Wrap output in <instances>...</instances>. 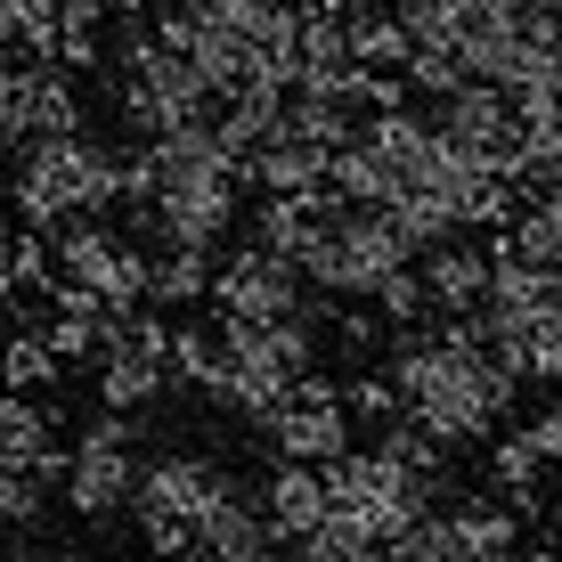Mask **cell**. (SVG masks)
Segmentation results:
<instances>
[{
    "label": "cell",
    "instance_id": "d4e9b609",
    "mask_svg": "<svg viewBox=\"0 0 562 562\" xmlns=\"http://www.w3.org/2000/svg\"><path fill=\"white\" fill-rule=\"evenodd\" d=\"M375 457H392V464H408V473H440V457H449V440H432L416 416H383V440H375Z\"/></svg>",
    "mask_w": 562,
    "mask_h": 562
},
{
    "label": "cell",
    "instance_id": "9a60e30c",
    "mask_svg": "<svg viewBox=\"0 0 562 562\" xmlns=\"http://www.w3.org/2000/svg\"><path fill=\"white\" fill-rule=\"evenodd\" d=\"M326 180V147H302V139H269L245 155V188H261V196H294V188H318Z\"/></svg>",
    "mask_w": 562,
    "mask_h": 562
},
{
    "label": "cell",
    "instance_id": "484cf974",
    "mask_svg": "<svg viewBox=\"0 0 562 562\" xmlns=\"http://www.w3.org/2000/svg\"><path fill=\"white\" fill-rule=\"evenodd\" d=\"M400 74H408V90H416V99H449L457 82H473V74H464V57H457L449 42H416Z\"/></svg>",
    "mask_w": 562,
    "mask_h": 562
},
{
    "label": "cell",
    "instance_id": "9c48e42d",
    "mask_svg": "<svg viewBox=\"0 0 562 562\" xmlns=\"http://www.w3.org/2000/svg\"><path fill=\"white\" fill-rule=\"evenodd\" d=\"M269 440H278V457L326 464V457L351 449V408H342V400H285L278 424H269Z\"/></svg>",
    "mask_w": 562,
    "mask_h": 562
},
{
    "label": "cell",
    "instance_id": "603a6c76",
    "mask_svg": "<svg viewBox=\"0 0 562 562\" xmlns=\"http://www.w3.org/2000/svg\"><path fill=\"white\" fill-rule=\"evenodd\" d=\"M49 449V416L33 408V392H0V464H33Z\"/></svg>",
    "mask_w": 562,
    "mask_h": 562
},
{
    "label": "cell",
    "instance_id": "e0dca14e",
    "mask_svg": "<svg viewBox=\"0 0 562 562\" xmlns=\"http://www.w3.org/2000/svg\"><path fill=\"white\" fill-rule=\"evenodd\" d=\"M285 139H302V147H351L359 139V123H351V99H335V90H294L285 99Z\"/></svg>",
    "mask_w": 562,
    "mask_h": 562
},
{
    "label": "cell",
    "instance_id": "3957f363",
    "mask_svg": "<svg viewBox=\"0 0 562 562\" xmlns=\"http://www.w3.org/2000/svg\"><path fill=\"white\" fill-rule=\"evenodd\" d=\"M9 212L25 228H42V237L66 221V212H82V131H74V139H16Z\"/></svg>",
    "mask_w": 562,
    "mask_h": 562
},
{
    "label": "cell",
    "instance_id": "ac0fdd59",
    "mask_svg": "<svg viewBox=\"0 0 562 562\" xmlns=\"http://www.w3.org/2000/svg\"><path fill=\"white\" fill-rule=\"evenodd\" d=\"M326 188H335L342 204H392V196H400V171L383 164L367 139H351V147L326 155Z\"/></svg>",
    "mask_w": 562,
    "mask_h": 562
},
{
    "label": "cell",
    "instance_id": "4fadbf2b",
    "mask_svg": "<svg viewBox=\"0 0 562 562\" xmlns=\"http://www.w3.org/2000/svg\"><path fill=\"white\" fill-rule=\"evenodd\" d=\"M490 481H497V497L521 514V530H530V521H547V490H538V481H547V457H538L530 432H506V440L490 449Z\"/></svg>",
    "mask_w": 562,
    "mask_h": 562
},
{
    "label": "cell",
    "instance_id": "6da1fadb",
    "mask_svg": "<svg viewBox=\"0 0 562 562\" xmlns=\"http://www.w3.org/2000/svg\"><path fill=\"white\" fill-rule=\"evenodd\" d=\"M408 254L416 245L400 237L392 204H342L335 221L318 228V245L302 254V278L318 285V294H375Z\"/></svg>",
    "mask_w": 562,
    "mask_h": 562
},
{
    "label": "cell",
    "instance_id": "5b68a950",
    "mask_svg": "<svg viewBox=\"0 0 562 562\" xmlns=\"http://www.w3.org/2000/svg\"><path fill=\"white\" fill-rule=\"evenodd\" d=\"M228 490H237V473L212 449H164V457H139V497H131V506L139 514H180L188 530H196V514L221 506Z\"/></svg>",
    "mask_w": 562,
    "mask_h": 562
},
{
    "label": "cell",
    "instance_id": "52a82bcc",
    "mask_svg": "<svg viewBox=\"0 0 562 562\" xmlns=\"http://www.w3.org/2000/svg\"><path fill=\"white\" fill-rule=\"evenodd\" d=\"M432 106H440L432 131H440V139H457V147H506L514 139V99L497 82H481V74H473V82H457L449 99H432Z\"/></svg>",
    "mask_w": 562,
    "mask_h": 562
},
{
    "label": "cell",
    "instance_id": "8992f818",
    "mask_svg": "<svg viewBox=\"0 0 562 562\" xmlns=\"http://www.w3.org/2000/svg\"><path fill=\"white\" fill-rule=\"evenodd\" d=\"M114 261H123V237L106 228V212H66V221L49 228V269H57V285H90V294H99Z\"/></svg>",
    "mask_w": 562,
    "mask_h": 562
},
{
    "label": "cell",
    "instance_id": "f546056e",
    "mask_svg": "<svg viewBox=\"0 0 562 562\" xmlns=\"http://www.w3.org/2000/svg\"><path fill=\"white\" fill-rule=\"evenodd\" d=\"M342 408H351V424H383V416H400V392H392V375H359V383H342Z\"/></svg>",
    "mask_w": 562,
    "mask_h": 562
},
{
    "label": "cell",
    "instance_id": "4dcf8cb0",
    "mask_svg": "<svg viewBox=\"0 0 562 562\" xmlns=\"http://www.w3.org/2000/svg\"><path fill=\"white\" fill-rule=\"evenodd\" d=\"M326 326L342 335V351H375V342H383V318H375V310H342V302H335V318H326Z\"/></svg>",
    "mask_w": 562,
    "mask_h": 562
},
{
    "label": "cell",
    "instance_id": "836d02e7",
    "mask_svg": "<svg viewBox=\"0 0 562 562\" xmlns=\"http://www.w3.org/2000/svg\"><path fill=\"white\" fill-rule=\"evenodd\" d=\"M49 9H57V25H99L106 0H49Z\"/></svg>",
    "mask_w": 562,
    "mask_h": 562
},
{
    "label": "cell",
    "instance_id": "d6a6232c",
    "mask_svg": "<svg viewBox=\"0 0 562 562\" xmlns=\"http://www.w3.org/2000/svg\"><path fill=\"white\" fill-rule=\"evenodd\" d=\"M16 74H25V66H9V57H0V147L25 139V123H16Z\"/></svg>",
    "mask_w": 562,
    "mask_h": 562
},
{
    "label": "cell",
    "instance_id": "7a4b0ae2",
    "mask_svg": "<svg viewBox=\"0 0 562 562\" xmlns=\"http://www.w3.org/2000/svg\"><path fill=\"white\" fill-rule=\"evenodd\" d=\"M57 497H66L90 530H106L114 514H131V497H139V408H106L74 440V464H66V481H57Z\"/></svg>",
    "mask_w": 562,
    "mask_h": 562
},
{
    "label": "cell",
    "instance_id": "8d00e7d4",
    "mask_svg": "<svg viewBox=\"0 0 562 562\" xmlns=\"http://www.w3.org/2000/svg\"><path fill=\"white\" fill-rule=\"evenodd\" d=\"M326 9H342V16H351V9H367V0H326Z\"/></svg>",
    "mask_w": 562,
    "mask_h": 562
},
{
    "label": "cell",
    "instance_id": "7402d4cb",
    "mask_svg": "<svg viewBox=\"0 0 562 562\" xmlns=\"http://www.w3.org/2000/svg\"><path fill=\"white\" fill-rule=\"evenodd\" d=\"M359 139H367V147H375V155H383V164H392V171H400V188H408V171L424 164V155H432V123H416V114H408V106H383V114H375V123H367V131H359Z\"/></svg>",
    "mask_w": 562,
    "mask_h": 562
},
{
    "label": "cell",
    "instance_id": "d590c367",
    "mask_svg": "<svg viewBox=\"0 0 562 562\" xmlns=\"http://www.w3.org/2000/svg\"><path fill=\"white\" fill-rule=\"evenodd\" d=\"M0 335H9V278H0Z\"/></svg>",
    "mask_w": 562,
    "mask_h": 562
},
{
    "label": "cell",
    "instance_id": "5bb4252c",
    "mask_svg": "<svg viewBox=\"0 0 562 562\" xmlns=\"http://www.w3.org/2000/svg\"><path fill=\"white\" fill-rule=\"evenodd\" d=\"M221 375H228V318H188L171 326V383H188V392L221 400Z\"/></svg>",
    "mask_w": 562,
    "mask_h": 562
},
{
    "label": "cell",
    "instance_id": "f35d334b",
    "mask_svg": "<svg viewBox=\"0 0 562 562\" xmlns=\"http://www.w3.org/2000/svg\"><path fill=\"white\" fill-rule=\"evenodd\" d=\"M114 9H123V16H139V9H147V0H114Z\"/></svg>",
    "mask_w": 562,
    "mask_h": 562
},
{
    "label": "cell",
    "instance_id": "83f0119b",
    "mask_svg": "<svg viewBox=\"0 0 562 562\" xmlns=\"http://www.w3.org/2000/svg\"><path fill=\"white\" fill-rule=\"evenodd\" d=\"M0 278H9V285H49L57 278L42 228H9V221H0Z\"/></svg>",
    "mask_w": 562,
    "mask_h": 562
},
{
    "label": "cell",
    "instance_id": "2e32d148",
    "mask_svg": "<svg viewBox=\"0 0 562 562\" xmlns=\"http://www.w3.org/2000/svg\"><path fill=\"white\" fill-rule=\"evenodd\" d=\"M212 278H221L212 245H164V254H155V278H147V302L196 310V302H212Z\"/></svg>",
    "mask_w": 562,
    "mask_h": 562
},
{
    "label": "cell",
    "instance_id": "f1b7e54d",
    "mask_svg": "<svg viewBox=\"0 0 562 562\" xmlns=\"http://www.w3.org/2000/svg\"><path fill=\"white\" fill-rule=\"evenodd\" d=\"M383 554H408V562H449V554H464L457 514H440V506H432V514H416V521H408V530H400Z\"/></svg>",
    "mask_w": 562,
    "mask_h": 562
},
{
    "label": "cell",
    "instance_id": "ba28073f",
    "mask_svg": "<svg viewBox=\"0 0 562 562\" xmlns=\"http://www.w3.org/2000/svg\"><path fill=\"white\" fill-rule=\"evenodd\" d=\"M188 547H196V554H228V562H254V554H278V521H269L245 490H228L221 506L196 514Z\"/></svg>",
    "mask_w": 562,
    "mask_h": 562
},
{
    "label": "cell",
    "instance_id": "8fae6325",
    "mask_svg": "<svg viewBox=\"0 0 562 562\" xmlns=\"http://www.w3.org/2000/svg\"><path fill=\"white\" fill-rule=\"evenodd\" d=\"M424 294H432L440 318L449 310H481V294H490V245H464V237L424 245Z\"/></svg>",
    "mask_w": 562,
    "mask_h": 562
},
{
    "label": "cell",
    "instance_id": "cb8c5ba5",
    "mask_svg": "<svg viewBox=\"0 0 562 562\" xmlns=\"http://www.w3.org/2000/svg\"><path fill=\"white\" fill-rule=\"evenodd\" d=\"M42 383H57V359L42 335H0V392H42Z\"/></svg>",
    "mask_w": 562,
    "mask_h": 562
},
{
    "label": "cell",
    "instance_id": "1f68e13d",
    "mask_svg": "<svg viewBox=\"0 0 562 562\" xmlns=\"http://www.w3.org/2000/svg\"><path fill=\"white\" fill-rule=\"evenodd\" d=\"M139 530H147L155 554H196V547H188V521H180V514H139Z\"/></svg>",
    "mask_w": 562,
    "mask_h": 562
},
{
    "label": "cell",
    "instance_id": "e575fe53",
    "mask_svg": "<svg viewBox=\"0 0 562 562\" xmlns=\"http://www.w3.org/2000/svg\"><path fill=\"white\" fill-rule=\"evenodd\" d=\"M547 554H562V514L547 521Z\"/></svg>",
    "mask_w": 562,
    "mask_h": 562
},
{
    "label": "cell",
    "instance_id": "30bf717a",
    "mask_svg": "<svg viewBox=\"0 0 562 562\" xmlns=\"http://www.w3.org/2000/svg\"><path fill=\"white\" fill-rule=\"evenodd\" d=\"M16 123H25V139H74V131H82V99H74L66 66L33 57V66L16 74Z\"/></svg>",
    "mask_w": 562,
    "mask_h": 562
},
{
    "label": "cell",
    "instance_id": "d6986e66",
    "mask_svg": "<svg viewBox=\"0 0 562 562\" xmlns=\"http://www.w3.org/2000/svg\"><path fill=\"white\" fill-rule=\"evenodd\" d=\"M342 25H351V57L359 66H408V49H416L408 16H400L392 0H367V9L342 16Z\"/></svg>",
    "mask_w": 562,
    "mask_h": 562
},
{
    "label": "cell",
    "instance_id": "74e56055",
    "mask_svg": "<svg viewBox=\"0 0 562 562\" xmlns=\"http://www.w3.org/2000/svg\"><path fill=\"white\" fill-rule=\"evenodd\" d=\"M0 212H9V164H0Z\"/></svg>",
    "mask_w": 562,
    "mask_h": 562
},
{
    "label": "cell",
    "instance_id": "277c9868",
    "mask_svg": "<svg viewBox=\"0 0 562 562\" xmlns=\"http://www.w3.org/2000/svg\"><path fill=\"white\" fill-rule=\"evenodd\" d=\"M302 302H310V278L285 254H269V245H245V254L212 278V310H228V318H245V326L294 318Z\"/></svg>",
    "mask_w": 562,
    "mask_h": 562
},
{
    "label": "cell",
    "instance_id": "7c38bea8",
    "mask_svg": "<svg viewBox=\"0 0 562 562\" xmlns=\"http://www.w3.org/2000/svg\"><path fill=\"white\" fill-rule=\"evenodd\" d=\"M261 514L278 521V547H294L310 521L326 514V473L302 464V457H278V473H269V490H261Z\"/></svg>",
    "mask_w": 562,
    "mask_h": 562
},
{
    "label": "cell",
    "instance_id": "ffe728a7",
    "mask_svg": "<svg viewBox=\"0 0 562 562\" xmlns=\"http://www.w3.org/2000/svg\"><path fill=\"white\" fill-rule=\"evenodd\" d=\"M164 383H171V359H155V351H131L123 342V351L99 359V400L106 408H147Z\"/></svg>",
    "mask_w": 562,
    "mask_h": 562
},
{
    "label": "cell",
    "instance_id": "4316f807",
    "mask_svg": "<svg viewBox=\"0 0 562 562\" xmlns=\"http://www.w3.org/2000/svg\"><path fill=\"white\" fill-rule=\"evenodd\" d=\"M367 302H375V318H383V326H424V318H432V294H424V269H408V261H400V269H392V278H383Z\"/></svg>",
    "mask_w": 562,
    "mask_h": 562
},
{
    "label": "cell",
    "instance_id": "44dd1931",
    "mask_svg": "<svg viewBox=\"0 0 562 562\" xmlns=\"http://www.w3.org/2000/svg\"><path fill=\"white\" fill-rule=\"evenodd\" d=\"M457 538H464V554H481V562H497V554H521V514L497 497V506H481V497H464L457 506Z\"/></svg>",
    "mask_w": 562,
    "mask_h": 562
}]
</instances>
